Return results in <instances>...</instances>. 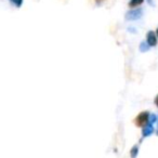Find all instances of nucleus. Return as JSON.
I'll return each instance as SVG.
<instances>
[{"mask_svg": "<svg viewBox=\"0 0 158 158\" xmlns=\"http://www.w3.org/2000/svg\"><path fill=\"white\" fill-rule=\"evenodd\" d=\"M10 1H11V2L18 8L21 7V6H22V2H23V0H10Z\"/></svg>", "mask_w": 158, "mask_h": 158, "instance_id": "obj_8", "label": "nucleus"}, {"mask_svg": "<svg viewBox=\"0 0 158 158\" xmlns=\"http://www.w3.org/2000/svg\"><path fill=\"white\" fill-rule=\"evenodd\" d=\"M146 39H147V44H148V46H156V44H157V37H156V34L154 33V31H148L146 35Z\"/></svg>", "mask_w": 158, "mask_h": 158, "instance_id": "obj_3", "label": "nucleus"}, {"mask_svg": "<svg viewBox=\"0 0 158 158\" xmlns=\"http://www.w3.org/2000/svg\"><path fill=\"white\" fill-rule=\"evenodd\" d=\"M138 152H139L138 146H134L133 148L131 149V157H135V156L138 155Z\"/></svg>", "mask_w": 158, "mask_h": 158, "instance_id": "obj_9", "label": "nucleus"}, {"mask_svg": "<svg viewBox=\"0 0 158 158\" xmlns=\"http://www.w3.org/2000/svg\"><path fill=\"white\" fill-rule=\"evenodd\" d=\"M157 36H158V29H157Z\"/></svg>", "mask_w": 158, "mask_h": 158, "instance_id": "obj_12", "label": "nucleus"}, {"mask_svg": "<svg viewBox=\"0 0 158 158\" xmlns=\"http://www.w3.org/2000/svg\"><path fill=\"white\" fill-rule=\"evenodd\" d=\"M148 50V44H146V42H142L140 46V51H142V52H145V51Z\"/></svg>", "mask_w": 158, "mask_h": 158, "instance_id": "obj_6", "label": "nucleus"}, {"mask_svg": "<svg viewBox=\"0 0 158 158\" xmlns=\"http://www.w3.org/2000/svg\"><path fill=\"white\" fill-rule=\"evenodd\" d=\"M148 116L149 114L147 112H143L141 114H139V116L134 120L136 127H144V126H146L148 123Z\"/></svg>", "mask_w": 158, "mask_h": 158, "instance_id": "obj_1", "label": "nucleus"}, {"mask_svg": "<svg viewBox=\"0 0 158 158\" xmlns=\"http://www.w3.org/2000/svg\"><path fill=\"white\" fill-rule=\"evenodd\" d=\"M141 15H142V10H132L126 14V19L128 21H135L140 19Z\"/></svg>", "mask_w": 158, "mask_h": 158, "instance_id": "obj_2", "label": "nucleus"}, {"mask_svg": "<svg viewBox=\"0 0 158 158\" xmlns=\"http://www.w3.org/2000/svg\"><path fill=\"white\" fill-rule=\"evenodd\" d=\"M153 132H154L153 125H152V123H148V125L144 126V129H143L142 134H143V136H148V135H151Z\"/></svg>", "mask_w": 158, "mask_h": 158, "instance_id": "obj_4", "label": "nucleus"}, {"mask_svg": "<svg viewBox=\"0 0 158 158\" xmlns=\"http://www.w3.org/2000/svg\"><path fill=\"white\" fill-rule=\"evenodd\" d=\"M156 120H157V116H156V115L152 114V115H149V116H148V123H152V125H153Z\"/></svg>", "mask_w": 158, "mask_h": 158, "instance_id": "obj_7", "label": "nucleus"}, {"mask_svg": "<svg viewBox=\"0 0 158 158\" xmlns=\"http://www.w3.org/2000/svg\"><path fill=\"white\" fill-rule=\"evenodd\" d=\"M155 104L158 106V95H157V97H156V99H155Z\"/></svg>", "mask_w": 158, "mask_h": 158, "instance_id": "obj_10", "label": "nucleus"}, {"mask_svg": "<svg viewBox=\"0 0 158 158\" xmlns=\"http://www.w3.org/2000/svg\"><path fill=\"white\" fill-rule=\"evenodd\" d=\"M157 121H158V117H157Z\"/></svg>", "mask_w": 158, "mask_h": 158, "instance_id": "obj_13", "label": "nucleus"}, {"mask_svg": "<svg viewBox=\"0 0 158 158\" xmlns=\"http://www.w3.org/2000/svg\"><path fill=\"white\" fill-rule=\"evenodd\" d=\"M102 1H104V0H97V2H102Z\"/></svg>", "mask_w": 158, "mask_h": 158, "instance_id": "obj_11", "label": "nucleus"}, {"mask_svg": "<svg viewBox=\"0 0 158 158\" xmlns=\"http://www.w3.org/2000/svg\"><path fill=\"white\" fill-rule=\"evenodd\" d=\"M143 0H131L129 2V7L130 8H134V7H138V6L142 5Z\"/></svg>", "mask_w": 158, "mask_h": 158, "instance_id": "obj_5", "label": "nucleus"}]
</instances>
